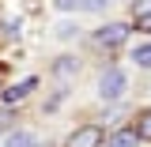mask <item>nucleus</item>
<instances>
[{"mask_svg": "<svg viewBox=\"0 0 151 147\" xmlns=\"http://www.w3.org/2000/svg\"><path fill=\"white\" fill-rule=\"evenodd\" d=\"M132 34L129 23H110V27H98V34H94V42L98 45H106V49H117V45H125Z\"/></svg>", "mask_w": 151, "mask_h": 147, "instance_id": "2", "label": "nucleus"}, {"mask_svg": "<svg viewBox=\"0 0 151 147\" xmlns=\"http://www.w3.org/2000/svg\"><path fill=\"white\" fill-rule=\"evenodd\" d=\"M136 136H140V140H151V110L140 113V121H136Z\"/></svg>", "mask_w": 151, "mask_h": 147, "instance_id": "9", "label": "nucleus"}, {"mask_svg": "<svg viewBox=\"0 0 151 147\" xmlns=\"http://www.w3.org/2000/svg\"><path fill=\"white\" fill-rule=\"evenodd\" d=\"M38 140H34V132H27V128H15L8 140H4V147H34Z\"/></svg>", "mask_w": 151, "mask_h": 147, "instance_id": "5", "label": "nucleus"}, {"mask_svg": "<svg viewBox=\"0 0 151 147\" xmlns=\"http://www.w3.org/2000/svg\"><path fill=\"white\" fill-rule=\"evenodd\" d=\"M110 0H83V11H102Z\"/></svg>", "mask_w": 151, "mask_h": 147, "instance_id": "11", "label": "nucleus"}, {"mask_svg": "<svg viewBox=\"0 0 151 147\" xmlns=\"http://www.w3.org/2000/svg\"><path fill=\"white\" fill-rule=\"evenodd\" d=\"M60 11H83V0H53Z\"/></svg>", "mask_w": 151, "mask_h": 147, "instance_id": "10", "label": "nucleus"}, {"mask_svg": "<svg viewBox=\"0 0 151 147\" xmlns=\"http://www.w3.org/2000/svg\"><path fill=\"white\" fill-rule=\"evenodd\" d=\"M57 75H60V79H68V75H76L79 72V64H76V57H60V60H57V68H53Z\"/></svg>", "mask_w": 151, "mask_h": 147, "instance_id": "7", "label": "nucleus"}, {"mask_svg": "<svg viewBox=\"0 0 151 147\" xmlns=\"http://www.w3.org/2000/svg\"><path fill=\"white\" fill-rule=\"evenodd\" d=\"M34 87H38V79H23V83H15V87H8V91H4V102H8V106H15V102H23Z\"/></svg>", "mask_w": 151, "mask_h": 147, "instance_id": "4", "label": "nucleus"}, {"mask_svg": "<svg viewBox=\"0 0 151 147\" xmlns=\"http://www.w3.org/2000/svg\"><path fill=\"white\" fill-rule=\"evenodd\" d=\"M125 91H129V75L121 68H110L98 75V98L102 102H117V98H125Z\"/></svg>", "mask_w": 151, "mask_h": 147, "instance_id": "1", "label": "nucleus"}, {"mask_svg": "<svg viewBox=\"0 0 151 147\" xmlns=\"http://www.w3.org/2000/svg\"><path fill=\"white\" fill-rule=\"evenodd\" d=\"M132 60H136L140 68H151V42H144V45H136V53H132Z\"/></svg>", "mask_w": 151, "mask_h": 147, "instance_id": "8", "label": "nucleus"}, {"mask_svg": "<svg viewBox=\"0 0 151 147\" xmlns=\"http://www.w3.org/2000/svg\"><path fill=\"white\" fill-rule=\"evenodd\" d=\"M136 27H140V30H151V11H144V15L136 19Z\"/></svg>", "mask_w": 151, "mask_h": 147, "instance_id": "12", "label": "nucleus"}, {"mask_svg": "<svg viewBox=\"0 0 151 147\" xmlns=\"http://www.w3.org/2000/svg\"><path fill=\"white\" fill-rule=\"evenodd\" d=\"M136 128H121V132H113L110 136V147H136Z\"/></svg>", "mask_w": 151, "mask_h": 147, "instance_id": "6", "label": "nucleus"}, {"mask_svg": "<svg viewBox=\"0 0 151 147\" xmlns=\"http://www.w3.org/2000/svg\"><path fill=\"white\" fill-rule=\"evenodd\" d=\"M68 147H102V128L98 125H83L68 136Z\"/></svg>", "mask_w": 151, "mask_h": 147, "instance_id": "3", "label": "nucleus"}]
</instances>
